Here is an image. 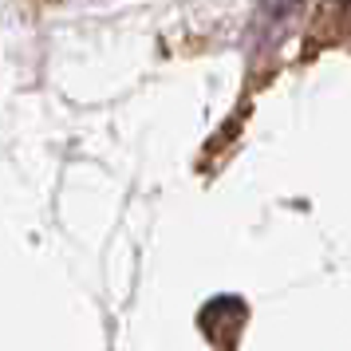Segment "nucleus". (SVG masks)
Masks as SVG:
<instances>
[{
  "instance_id": "f257e3e1",
  "label": "nucleus",
  "mask_w": 351,
  "mask_h": 351,
  "mask_svg": "<svg viewBox=\"0 0 351 351\" xmlns=\"http://www.w3.org/2000/svg\"><path fill=\"white\" fill-rule=\"evenodd\" d=\"M245 319H249L245 300H237V296H217V300H209L206 308H202V319H197V324H202L206 339L217 351H233L237 339H241Z\"/></svg>"
}]
</instances>
